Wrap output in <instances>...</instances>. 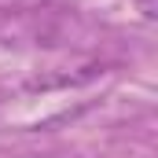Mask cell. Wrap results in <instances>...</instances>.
Wrapping results in <instances>:
<instances>
[{
    "instance_id": "1",
    "label": "cell",
    "mask_w": 158,
    "mask_h": 158,
    "mask_svg": "<svg viewBox=\"0 0 158 158\" xmlns=\"http://www.w3.org/2000/svg\"><path fill=\"white\" fill-rule=\"evenodd\" d=\"M140 11H143L147 19H155V0H140Z\"/></svg>"
}]
</instances>
